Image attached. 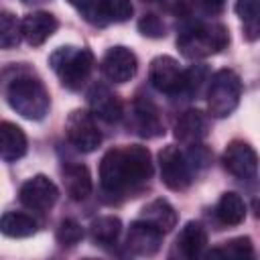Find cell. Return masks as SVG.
<instances>
[{"label":"cell","mask_w":260,"mask_h":260,"mask_svg":"<svg viewBox=\"0 0 260 260\" xmlns=\"http://www.w3.org/2000/svg\"><path fill=\"white\" fill-rule=\"evenodd\" d=\"M6 100L10 108L26 120H43L49 112V91L39 79L30 75L14 77L8 83Z\"/></svg>","instance_id":"cell-2"},{"label":"cell","mask_w":260,"mask_h":260,"mask_svg":"<svg viewBox=\"0 0 260 260\" xmlns=\"http://www.w3.org/2000/svg\"><path fill=\"white\" fill-rule=\"evenodd\" d=\"M65 132L69 142L79 150V152H91L100 146L102 134L93 122V116L85 110H73L67 118Z\"/></svg>","instance_id":"cell-6"},{"label":"cell","mask_w":260,"mask_h":260,"mask_svg":"<svg viewBox=\"0 0 260 260\" xmlns=\"http://www.w3.org/2000/svg\"><path fill=\"white\" fill-rule=\"evenodd\" d=\"M148 77H150V83L158 91L169 93V95H177L179 87H181L183 69L179 67V63L173 57L162 55V57L152 59L150 69H148Z\"/></svg>","instance_id":"cell-12"},{"label":"cell","mask_w":260,"mask_h":260,"mask_svg":"<svg viewBox=\"0 0 260 260\" xmlns=\"http://www.w3.org/2000/svg\"><path fill=\"white\" fill-rule=\"evenodd\" d=\"M138 30L144 35V37H150V39H160L165 37L167 28H165V22L156 16V14H144L138 22Z\"/></svg>","instance_id":"cell-30"},{"label":"cell","mask_w":260,"mask_h":260,"mask_svg":"<svg viewBox=\"0 0 260 260\" xmlns=\"http://www.w3.org/2000/svg\"><path fill=\"white\" fill-rule=\"evenodd\" d=\"M215 215L223 225H240L246 219V203L238 193L228 191L217 201Z\"/></svg>","instance_id":"cell-22"},{"label":"cell","mask_w":260,"mask_h":260,"mask_svg":"<svg viewBox=\"0 0 260 260\" xmlns=\"http://www.w3.org/2000/svg\"><path fill=\"white\" fill-rule=\"evenodd\" d=\"M83 238V228L75 219H63L57 228V242L61 246H75Z\"/></svg>","instance_id":"cell-29"},{"label":"cell","mask_w":260,"mask_h":260,"mask_svg":"<svg viewBox=\"0 0 260 260\" xmlns=\"http://www.w3.org/2000/svg\"><path fill=\"white\" fill-rule=\"evenodd\" d=\"M207 67L205 65H191L189 69L183 71V77H181V87H179V93L183 100H191L199 93L201 85L207 81Z\"/></svg>","instance_id":"cell-25"},{"label":"cell","mask_w":260,"mask_h":260,"mask_svg":"<svg viewBox=\"0 0 260 260\" xmlns=\"http://www.w3.org/2000/svg\"><path fill=\"white\" fill-rule=\"evenodd\" d=\"M160 179L171 191H183L191 185V169L187 165L185 154L177 146H165L158 152Z\"/></svg>","instance_id":"cell-7"},{"label":"cell","mask_w":260,"mask_h":260,"mask_svg":"<svg viewBox=\"0 0 260 260\" xmlns=\"http://www.w3.org/2000/svg\"><path fill=\"white\" fill-rule=\"evenodd\" d=\"M207 256H221V258H246V256H254L252 240L250 238H234V240L225 242L221 248L211 250Z\"/></svg>","instance_id":"cell-28"},{"label":"cell","mask_w":260,"mask_h":260,"mask_svg":"<svg viewBox=\"0 0 260 260\" xmlns=\"http://www.w3.org/2000/svg\"><path fill=\"white\" fill-rule=\"evenodd\" d=\"M236 12L244 20V32L250 41L258 39V14H260V0H236Z\"/></svg>","instance_id":"cell-26"},{"label":"cell","mask_w":260,"mask_h":260,"mask_svg":"<svg viewBox=\"0 0 260 260\" xmlns=\"http://www.w3.org/2000/svg\"><path fill=\"white\" fill-rule=\"evenodd\" d=\"M225 2H228V0H199V6H201V10H203L205 14L217 16V14L223 12Z\"/></svg>","instance_id":"cell-32"},{"label":"cell","mask_w":260,"mask_h":260,"mask_svg":"<svg viewBox=\"0 0 260 260\" xmlns=\"http://www.w3.org/2000/svg\"><path fill=\"white\" fill-rule=\"evenodd\" d=\"M140 219L152 223L156 230H160L162 234L171 232L177 225V211L175 207L165 201V199H154L150 203H146L140 211Z\"/></svg>","instance_id":"cell-19"},{"label":"cell","mask_w":260,"mask_h":260,"mask_svg":"<svg viewBox=\"0 0 260 260\" xmlns=\"http://www.w3.org/2000/svg\"><path fill=\"white\" fill-rule=\"evenodd\" d=\"M0 232L8 238H28L37 232V221L20 211H8L0 217Z\"/></svg>","instance_id":"cell-23"},{"label":"cell","mask_w":260,"mask_h":260,"mask_svg":"<svg viewBox=\"0 0 260 260\" xmlns=\"http://www.w3.org/2000/svg\"><path fill=\"white\" fill-rule=\"evenodd\" d=\"M152 175V158L146 146L130 144L112 148L102 156L100 183L110 193H122L148 181Z\"/></svg>","instance_id":"cell-1"},{"label":"cell","mask_w":260,"mask_h":260,"mask_svg":"<svg viewBox=\"0 0 260 260\" xmlns=\"http://www.w3.org/2000/svg\"><path fill=\"white\" fill-rule=\"evenodd\" d=\"M59 22L49 12H30L20 20V35L30 47L43 45L55 30Z\"/></svg>","instance_id":"cell-14"},{"label":"cell","mask_w":260,"mask_h":260,"mask_svg":"<svg viewBox=\"0 0 260 260\" xmlns=\"http://www.w3.org/2000/svg\"><path fill=\"white\" fill-rule=\"evenodd\" d=\"M207 134V116L201 110H187L175 122V136L185 144H197Z\"/></svg>","instance_id":"cell-17"},{"label":"cell","mask_w":260,"mask_h":260,"mask_svg":"<svg viewBox=\"0 0 260 260\" xmlns=\"http://www.w3.org/2000/svg\"><path fill=\"white\" fill-rule=\"evenodd\" d=\"M223 167L238 179H244V181L256 179V173H258L256 150L244 140H234L228 144L223 152Z\"/></svg>","instance_id":"cell-9"},{"label":"cell","mask_w":260,"mask_h":260,"mask_svg":"<svg viewBox=\"0 0 260 260\" xmlns=\"http://www.w3.org/2000/svg\"><path fill=\"white\" fill-rule=\"evenodd\" d=\"M71 6H75V8H79V10H85L89 4H93V0H67Z\"/></svg>","instance_id":"cell-33"},{"label":"cell","mask_w":260,"mask_h":260,"mask_svg":"<svg viewBox=\"0 0 260 260\" xmlns=\"http://www.w3.org/2000/svg\"><path fill=\"white\" fill-rule=\"evenodd\" d=\"M20 20L8 12L2 10L0 12V49H12L18 45L20 41Z\"/></svg>","instance_id":"cell-27"},{"label":"cell","mask_w":260,"mask_h":260,"mask_svg":"<svg viewBox=\"0 0 260 260\" xmlns=\"http://www.w3.org/2000/svg\"><path fill=\"white\" fill-rule=\"evenodd\" d=\"M177 244H179V250L185 258H197L207 244L205 228L199 221L185 223V228L181 230V234L177 238Z\"/></svg>","instance_id":"cell-21"},{"label":"cell","mask_w":260,"mask_h":260,"mask_svg":"<svg viewBox=\"0 0 260 260\" xmlns=\"http://www.w3.org/2000/svg\"><path fill=\"white\" fill-rule=\"evenodd\" d=\"M51 67L67 89H79L93 69V53L79 47H59L51 55Z\"/></svg>","instance_id":"cell-4"},{"label":"cell","mask_w":260,"mask_h":260,"mask_svg":"<svg viewBox=\"0 0 260 260\" xmlns=\"http://www.w3.org/2000/svg\"><path fill=\"white\" fill-rule=\"evenodd\" d=\"M26 154V134L12 122H0V156L6 162L18 160Z\"/></svg>","instance_id":"cell-18"},{"label":"cell","mask_w":260,"mask_h":260,"mask_svg":"<svg viewBox=\"0 0 260 260\" xmlns=\"http://www.w3.org/2000/svg\"><path fill=\"white\" fill-rule=\"evenodd\" d=\"M87 100H89V108L91 112L106 120V122H118L122 118V102L118 100V95L104 83H93L89 93H87Z\"/></svg>","instance_id":"cell-15"},{"label":"cell","mask_w":260,"mask_h":260,"mask_svg":"<svg viewBox=\"0 0 260 260\" xmlns=\"http://www.w3.org/2000/svg\"><path fill=\"white\" fill-rule=\"evenodd\" d=\"M63 185L71 199L81 201L91 193V175L85 165H67L63 169Z\"/></svg>","instance_id":"cell-20"},{"label":"cell","mask_w":260,"mask_h":260,"mask_svg":"<svg viewBox=\"0 0 260 260\" xmlns=\"http://www.w3.org/2000/svg\"><path fill=\"white\" fill-rule=\"evenodd\" d=\"M136 67H138L136 55L130 49L122 47V45L112 47L104 55V59H102V71L114 83H126V81H130L134 77V73H136Z\"/></svg>","instance_id":"cell-10"},{"label":"cell","mask_w":260,"mask_h":260,"mask_svg":"<svg viewBox=\"0 0 260 260\" xmlns=\"http://www.w3.org/2000/svg\"><path fill=\"white\" fill-rule=\"evenodd\" d=\"M59 197L57 185L45 177V175H35L20 187V203L32 211H47L55 205Z\"/></svg>","instance_id":"cell-8"},{"label":"cell","mask_w":260,"mask_h":260,"mask_svg":"<svg viewBox=\"0 0 260 260\" xmlns=\"http://www.w3.org/2000/svg\"><path fill=\"white\" fill-rule=\"evenodd\" d=\"M191 148H189V152L185 154V158H187V165H189V169L193 171H201V169H205L207 165H209V160H211V154H209V150L203 146V144H189Z\"/></svg>","instance_id":"cell-31"},{"label":"cell","mask_w":260,"mask_h":260,"mask_svg":"<svg viewBox=\"0 0 260 260\" xmlns=\"http://www.w3.org/2000/svg\"><path fill=\"white\" fill-rule=\"evenodd\" d=\"M85 18L93 24L106 22H124L132 16L134 8L130 0H93L85 10H81Z\"/></svg>","instance_id":"cell-13"},{"label":"cell","mask_w":260,"mask_h":260,"mask_svg":"<svg viewBox=\"0 0 260 260\" xmlns=\"http://www.w3.org/2000/svg\"><path fill=\"white\" fill-rule=\"evenodd\" d=\"M230 43L228 28L223 24H195L181 30L177 47L187 59H205L219 53Z\"/></svg>","instance_id":"cell-3"},{"label":"cell","mask_w":260,"mask_h":260,"mask_svg":"<svg viewBox=\"0 0 260 260\" xmlns=\"http://www.w3.org/2000/svg\"><path fill=\"white\" fill-rule=\"evenodd\" d=\"M162 244V232L156 230L152 223L144 219H136L130 223L128 236H126V246L132 254L136 256H152L158 252Z\"/></svg>","instance_id":"cell-11"},{"label":"cell","mask_w":260,"mask_h":260,"mask_svg":"<svg viewBox=\"0 0 260 260\" xmlns=\"http://www.w3.org/2000/svg\"><path fill=\"white\" fill-rule=\"evenodd\" d=\"M242 98V81L236 71L219 69L211 75L207 87V110L215 118L230 116Z\"/></svg>","instance_id":"cell-5"},{"label":"cell","mask_w":260,"mask_h":260,"mask_svg":"<svg viewBox=\"0 0 260 260\" xmlns=\"http://www.w3.org/2000/svg\"><path fill=\"white\" fill-rule=\"evenodd\" d=\"M120 232H122V221L114 215H102V217L93 219L89 225V234H91L93 242H98L102 246L114 244L118 240Z\"/></svg>","instance_id":"cell-24"},{"label":"cell","mask_w":260,"mask_h":260,"mask_svg":"<svg viewBox=\"0 0 260 260\" xmlns=\"http://www.w3.org/2000/svg\"><path fill=\"white\" fill-rule=\"evenodd\" d=\"M144 2H158V0H144Z\"/></svg>","instance_id":"cell-34"},{"label":"cell","mask_w":260,"mask_h":260,"mask_svg":"<svg viewBox=\"0 0 260 260\" xmlns=\"http://www.w3.org/2000/svg\"><path fill=\"white\" fill-rule=\"evenodd\" d=\"M132 118H134V128L140 136L144 138H156L165 132V126L158 118V112L154 108V104L146 98H140L134 102L132 108Z\"/></svg>","instance_id":"cell-16"}]
</instances>
